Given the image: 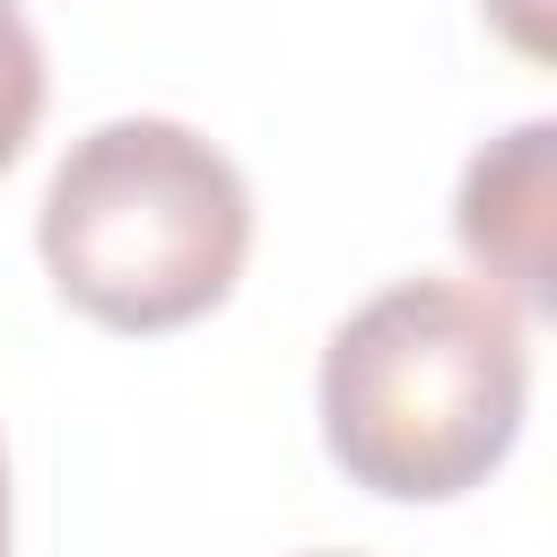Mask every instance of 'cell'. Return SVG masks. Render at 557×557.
Returning a JSON list of instances; mask_svg holds the SVG:
<instances>
[{"label": "cell", "instance_id": "6da1fadb", "mask_svg": "<svg viewBox=\"0 0 557 557\" xmlns=\"http://www.w3.org/2000/svg\"><path fill=\"white\" fill-rule=\"evenodd\" d=\"M313 400L348 487L392 505L470 496L531 409L522 313L470 278H392L331 331Z\"/></svg>", "mask_w": 557, "mask_h": 557}, {"label": "cell", "instance_id": "7a4b0ae2", "mask_svg": "<svg viewBox=\"0 0 557 557\" xmlns=\"http://www.w3.org/2000/svg\"><path fill=\"white\" fill-rule=\"evenodd\" d=\"M35 252L70 313L157 339L218 313L252 252V191L218 139L165 113H122L70 139L44 183Z\"/></svg>", "mask_w": 557, "mask_h": 557}, {"label": "cell", "instance_id": "3957f363", "mask_svg": "<svg viewBox=\"0 0 557 557\" xmlns=\"http://www.w3.org/2000/svg\"><path fill=\"white\" fill-rule=\"evenodd\" d=\"M548 157H557V122H522V131H505L496 148L470 157L461 200H453L461 252H470L513 305H531V313L557 296V278H548Z\"/></svg>", "mask_w": 557, "mask_h": 557}, {"label": "cell", "instance_id": "277c9868", "mask_svg": "<svg viewBox=\"0 0 557 557\" xmlns=\"http://www.w3.org/2000/svg\"><path fill=\"white\" fill-rule=\"evenodd\" d=\"M35 122H44V44H35L26 9L0 0V174L26 157Z\"/></svg>", "mask_w": 557, "mask_h": 557}, {"label": "cell", "instance_id": "5b68a950", "mask_svg": "<svg viewBox=\"0 0 557 557\" xmlns=\"http://www.w3.org/2000/svg\"><path fill=\"white\" fill-rule=\"evenodd\" d=\"M0 557H9V453H0Z\"/></svg>", "mask_w": 557, "mask_h": 557}, {"label": "cell", "instance_id": "8992f818", "mask_svg": "<svg viewBox=\"0 0 557 557\" xmlns=\"http://www.w3.org/2000/svg\"><path fill=\"white\" fill-rule=\"evenodd\" d=\"M313 557H357V548H313Z\"/></svg>", "mask_w": 557, "mask_h": 557}]
</instances>
